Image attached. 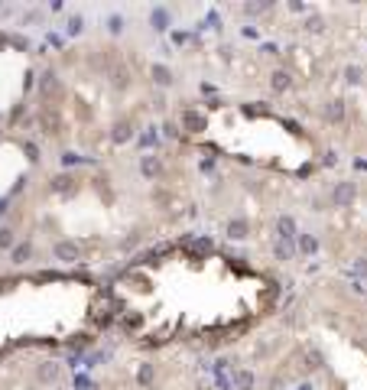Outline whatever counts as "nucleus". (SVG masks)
Listing matches in <instances>:
<instances>
[{"label": "nucleus", "mask_w": 367, "mask_h": 390, "mask_svg": "<svg viewBox=\"0 0 367 390\" xmlns=\"http://www.w3.org/2000/svg\"><path fill=\"white\" fill-rule=\"evenodd\" d=\"M351 195H354V185L351 182H341L335 189V202H338V205H345V202H351Z\"/></svg>", "instance_id": "1"}, {"label": "nucleus", "mask_w": 367, "mask_h": 390, "mask_svg": "<svg viewBox=\"0 0 367 390\" xmlns=\"http://www.w3.org/2000/svg\"><path fill=\"white\" fill-rule=\"evenodd\" d=\"M56 254L62 257V260H78V247H75V244H59Z\"/></svg>", "instance_id": "2"}, {"label": "nucleus", "mask_w": 367, "mask_h": 390, "mask_svg": "<svg viewBox=\"0 0 367 390\" xmlns=\"http://www.w3.org/2000/svg\"><path fill=\"white\" fill-rule=\"evenodd\" d=\"M153 78H156L159 85H169V78H173V75H169V68H163V65H153Z\"/></svg>", "instance_id": "3"}, {"label": "nucleus", "mask_w": 367, "mask_h": 390, "mask_svg": "<svg viewBox=\"0 0 367 390\" xmlns=\"http://www.w3.org/2000/svg\"><path fill=\"white\" fill-rule=\"evenodd\" d=\"M56 374H59V368L52 364V361H46V364H42V371H39V377H42V380H52Z\"/></svg>", "instance_id": "4"}, {"label": "nucleus", "mask_w": 367, "mask_h": 390, "mask_svg": "<svg viewBox=\"0 0 367 390\" xmlns=\"http://www.w3.org/2000/svg\"><path fill=\"white\" fill-rule=\"evenodd\" d=\"M143 173H146V176H156V173H159V163H156L153 156H146V159H143Z\"/></svg>", "instance_id": "5"}, {"label": "nucleus", "mask_w": 367, "mask_h": 390, "mask_svg": "<svg viewBox=\"0 0 367 390\" xmlns=\"http://www.w3.org/2000/svg\"><path fill=\"white\" fill-rule=\"evenodd\" d=\"M280 231H283V237H292L296 234V225H292L289 218H280Z\"/></svg>", "instance_id": "6"}, {"label": "nucleus", "mask_w": 367, "mask_h": 390, "mask_svg": "<svg viewBox=\"0 0 367 390\" xmlns=\"http://www.w3.org/2000/svg\"><path fill=\"white\" fill-rule=\"evenodd\" d=\"M26 257H30V244H20V247L13 251V263H23Z\"/></svg>", "instance_id": "7"}, {"label": "nucleus", "mask_w": 367, "mask_h": 390, "mask_svg": "<svg viewBox=\"0 0 367 390\" xmlns=\"http://www.w3.org/2000/svg\"><path fill=\"white\" fill-rule=\"evenodd\" d=\"M273 88H280V91H283V88H289V75H286V72H276V75H273Z\"/></svg>", "instance_id": "8"}, {"label": "nucleus", "mask_w": 367, "mask_h": 390, "mask_svg": "<svg viewBox=\"0 0 367 390\" xmlns=\"http://www.w3.org/2000/svg\"><path fill=\"white\" fill-rule=\"evenodd\" d=\"M228 231H231V237H244L247 225H244V221H231V228H228Z\"/></svg>", "instance_id": "9"}, {"label": "nucleus", "mask_w": 367, "mask_h": 390, "mask_svg": "<svg viewBox=\"0 0 367 390\" xmlns=\"http://www.w3.org/2000/svg\"><path fill=\"white\" fill-rule=\"evenodd\" d=\"M13 244V231L10 228H0V247H10Z\"/></svg>", "instance_id": "10"}, {"label": "nucleus", "mask_w": 367, "mask_h": 390, "mask_svg": "<svg viewBox=\"0 0 367 390\" xmlns=\"http://www.w3.org/2000/svg\"><path fill=\"white\" fill-rule=\"evenodd\" d=\"M52 88H56V78H52V75H42V91H52Z\"/></svg>", "instance_id": "11"}, {"label": "nucleus", "mask_w": 367, "mask_h": 390, "mask_svg": "<svg viewBox=\"0 0 367 390\" xmlns=\"http://www.w3.org/2000/svg\"><path fill=\"white\" fill-rule=\"evenodd\" d=\"M114 137H117V140H127V137H130V130H127V124H120V127H117V130H114Z\"/></svg>", "instance_id": "12"}, {"label": "nucleus", "mask_w": 367, "mask_h": 390, "mask_svg": "<svg viewBox=\"0 0 367 390\" xmlns=\"http://www.w3.org/2000/svg\"><path fill=\"white\" fill-rule=\"evenodd\" d=\"M302 251L312 254V251H315V241H312V237H302Z\"/></svg>", "instance_id": "13"}, {"label": "nucleus", "mask_w": 367, "mask_h": 390, "mask_svg": "<svg viewBox=\"0 0 367 390\" xmlns=\"http://www.w3.org/2000/svg\"><path fill=\"white\" fill-rule=\"evenodd\" d=\"M237 387H250V374L240 371V374H237Z\"/></svg>", "instance_id": "14"}]
</instances>
